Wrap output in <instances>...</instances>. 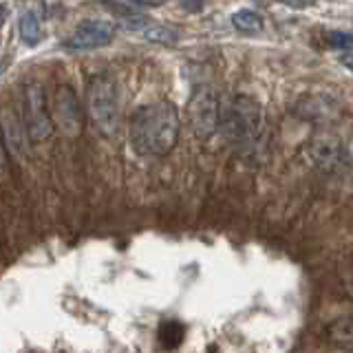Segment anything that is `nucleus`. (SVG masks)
Masks as SVG:
<instances>
[{
  "label": "nucleus",
  "instance_id": "f257e3e1",
  "mask_svg": "<svg viewBox=\"0 0 353 353\" xmlns=\"http://www.w3.org/2000/svg\"><path fill=\"white\" fill-rule=\"evenodd\" d=\"M179 126V110L168 99L143 104L130 117V146L141 157H165L176 146Z\"/></svg>",
  "mask_w": 353,
  "mask_h": 353
},
{
  "label": "nucleus",
  "instance_id": "f03ea898",
  "mask_svg": "<svg viewBox=\"0 0 353 353\" xmlns=\"http://www.w3.org/2000/svg\"><path fill=\"white\" fill-rule=\"evenodd\" d=\"M221 132L243 152L256 148L263 132V108L250 95H232L221 104Z\"/></svg>",
  "mask_w": 353,
  "mask_h": 353
},
{
  "label": "nucleus",
  "instance_id": "7ed1b4c3",
  "mask_svg": "<svg viewBox=\"0 0 353 353\" xmlns=\"http://www.w3.org/2000/svg\"><path fill=\"white\" fill-rule=\"evenodd\" d=\"M86 106L97 130L106 137H113L119 128V97L113 77L106 73H97L88 80Z\"/></svg>",
  "mask_w": 353,
  "mask_h": 353
},
{
  "label": "nucleus",
  "instance_id": "20e7f679",
  "mask_svg": "<svg viewBox=\"0 0 353 353\" xmlns=\"http://www.w3.org/2000/svg\"><path fill=\"white\" fill-rule=\"evenodd\" d=\"M22 126H25L27 137L33 143H42L53 135V119L49 115L47 93L38 82L22 86Z\"/></svg>",
  "mask_w": 353,
  "mask_h": 353
},
{
  "label": "nucleus",
  "instance_id": "39448f33",
  "mask_svg": "<svg viewBox=\"0 0 353 353\" xmlns=\"http://www.w3.org/2000/svg\"><path fill=\"white\" fill-rule=\"evenodd\" d=\"M188 117L199 139H210L221 128V102L212 88L196 86L188 102Z\"/></svg>",
  "mask_w": 353,
  "mask_h": 353
},
{
  "label": "nucleus",
  "instance_id": "423d86ee",
  "mask_svg": "<svg viewBox=\"0 0 353 353\" xmlns=\"http://www.w3.org/2000/svg\"><path fill=\"white\" fill-rule=\"evenodd\" d=\"M115 38V25L108 20H97V18H88L82 20L80 25L75 27L69 40H64V49L69 51H93L99 47H106V44Z\"/></svg>",
  "mask_w": 353,
  "mask_h": 353
},
{
  "label": "nucleus",
  "instance_id": "0eeeda50",
  "mask_svg": "<svg viewBox=\"0 0 353 353\" xmlns=\"http://www.w3.org/2000/svg\"><path fill=\"white\" fill-rule=\"evenodd\" d=\"M53 119L55 126H60L66 135H80L82 132V121H84V110L80 106L75 91L71 86H58L53 93Z\"/></svg>",
  "mask_w": 353,
  "mask_h": 353
},
{
  "label": "nucleus",
  "instance_id": "6e6552de",
  "mask_svg": "<svg viewBox=\"0 0 353 353\" xmlns=\"http://www.w3.org/2000/svg\"><path fill=\"white\" fill-rule=\"evenodd\" d=\"M307 157L320 172H336L342 161V141L334 132H316L307 143Z\"/></svg>",
  "mask_w": 353,
  "mask_h": 353
},
{
  "label": "nucleus",
  "instance_id": "1a4fd4ad",
  "mask_svg": "<svg viewBox=\"0 0 353 353\" xmlns=\"http://www.w3.org/2000/svg\"><path fill=\"white\" fill-rule=\"evenodd\" d=\"M230 20H232V27L241 33H245V36H256V33H261L265 27L263 16L254 9H239L232 14Z\"/></svg>",
  "mask_w": 353,
  "mask_h": 353
},
{
  "label": "nucleus",
  "instance_id": "9d476101",
  "mask_svg": "<svg viewBox=\"0 0 353 353\" xmlns=\"http://www.w3.org/2000/svg\"><path fill=\"white\" fill-rule=\"evenodd\" d=\"M18 33L22 42L27 44V47H36L40 42V20H38V14L33 9L25 11L20 18H18Z\"/></svg>",
  "mask_w": 353,
  "mask_h": 353
},
{
  "label": "nucleus",
  "instance_id": "9b49d317",
  "mask_svg": "<svg viewBox=\"0 0 353 353\" xmlns=\"http://www.w3.org/2000/svg\"><path fill=\"white\" fill-rule=\"evenodd\" d=\"M141 36L152 44H165V47H172V44H176V40H179V31L168 27V25H154V22H150V25L141 31Z\"/></svg>",
  "mask_w": 353,
  "mask_h": 353
},
{
  "label": "nucleus",
  "instance_id": "f8f14e48",
  "mask_svg": "<svg viewBox=\"0 0 353 353\" xmlns=\"http://www.w3.org/2000/svg\"><path fill=\"white\" fill-rule=\"evenodd\" d=\"M185 336V327L179 320H165L159 327V340L165 349H174L181 345V340Z\"/></svg>",
  "mask_w": 353,
  "mask_h": 353
},
{
  "label": "nucleus",
  "instance_id": "ddd939ff",
  "mask_svg": "<svg viewBox=\"0 0 353 353\" xmlns=\"http://www.w3.org/2000/svg\"><path fill=\"white\" fill-rule=\"evenodd\" d=\"M325 42L329 44L331 49H338V51H353V33L349 31H340V29H334V31H325L323 33Z\"/></svg>",
  "mask_w": 353,
  "mask_h": 353
},
{
  "label": "nucleus",
  "instance_id": "4468645a",
  "mask_svg": "<svg viewBox=\"0 0 353 353\" xmlns=\"http://www.w3.org/2000/svg\"><path fill=\"white\" fill-rule=\"evenodd\" d=\"M336 340H353V320H342L334 327Z\"/></svg>",
  "mask_w": 353,
  "mask_h": 353
},
{
  "label": "nucleus",
  "instance_id": "2eb2a0df",
  "mask_svg": "<svg viewBox=\"0 0 353 353\" xmlns=\"http://www.w3.org/2000/svg\"><path fill=\"white\" fill-rule=\"evenodd\" d=\"M285 7H292V9H307V7H314L316 0H276Z\"/></svg>",
  "mask_w": 353,
  "mask_h": 353
},
{
  "label": "nucleus",
  "instance_id": "dca6fc26",
  "mask_svg": "<svg viewBox=\"0 0 353 353\" xmlns=\"http://www.w3.org/2000/svg\"><path fill=\"white\" fill-rule=\"evenodd\" d=\"M179 5L190 14H199L203 9V0H179Z\"/></svg>",
  "mask_w": 353,
  "mask_h": 353
},
{
  "label": "nucleus",
  "instance_id": "f3484780",
  "mask_svg": "<svg viewBox=\"0 0 353 353\" xmlns=\"http://www.w3.org/2000/svg\"><path fill=\"white\" fill-rule=\"evenodd\" d=\"M42 3H44V14H47L49 18H53L55 14H58L60 0H42Z\"/></svg>",
  "mask_w": 353,
  "mask_h": 353
},
{
  "label": "nucleus",
  "instance_id": "a211bd4d",
  "mask_svg": "<svg viewBox=\"0 0 353 353\" xmlns=\"http://www.w3.org/2000/svg\"><path fill=\"white\" fill-rule=\"evenodd\" d=\"M135 5H143V7H161L165 5L168 0H132Z\"/></svg>",
  "mask_w": 353,
  "mask_h": 353
},
{
  "label": "nucleus",
  "instance_id": "6ab92c4d",
  "mask_svg": "<svg viewBox=\"0 0 353 353\" xmlns=\"http://www.w3.org/2000/svg\"><path fill=\"white\" fill-rule=\"evenodd\" d=\"M342 64H345L347 69L353 73V55H345V58H342Z\"/></svg>",
  "mask_w": 353,
  "mask_h": 353
}]
</instances>
